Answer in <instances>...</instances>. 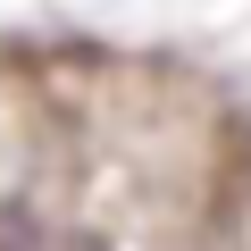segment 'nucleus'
Returning <instances> with one entry per match:
<instances>
[{
  "instance_id": "obj_1",
  "label": "nucleus",
  "mask_w": 251,
  "mask_h": 251,
  "mask_svg": "<svg viewBox=\"0 0 251 251\" xmlns=\"http://www.w3.org/2000/svg\"><path fill=\"white\" fill-rule=\"evenodd\" d=\"M17 234H25V218H0V251H17Z\"/></svg>"
}]
</instances>
